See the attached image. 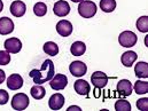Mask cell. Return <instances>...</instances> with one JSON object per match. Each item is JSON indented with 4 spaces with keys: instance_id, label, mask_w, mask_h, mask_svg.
Wrapping results in <instances>:
<instances>
[{
    "instance_id": "6da1fadb",
    "label": "cell",
    "mask_w": 148,
    "mask_h": 111,
    "mask_svg": "<svg viewBox=\"0 0 148 111\" xmlns=\"http://www.w3.org/2000/svg\"><path fill=\"white\" fill-rule=\"evenodd\" d=\"M55 74V68H54V63L52 60H46L44 61L41 68L37 70V69H34L30 71L29 76L32 78L34 82L38 84V85H41V84H45L47 81H49L53 76Z\"/></svg>"
},
{
    "instance_id": "7a4b0ae2",
    "label": "cell",
    "mask_w": 148,
    "mask_h": 111,
    "mask_svg": "<svg viewBox=\"0 0 148 111\" xmlns=\"http://www.w3.org/2000/svg\"><path fill=\"white\" fill-rule=\"evenodd\" d=\"M78 13L83 18H91L97 13V5L90 0H83L79 2Z\"/></svg>"
},
{
    "instance_id": "3957f363",
    "label": "cell",
    "mask_w": 148,
    "mask_h": 111,
    "mask_svg": "<svg viewBox=\"0 0 148 111\" xmlns=\"http://www.w3.org/2000/svg\"><path fill=\"white\" fill-rule=\"evenodd\" d=\"M30 103V100L28 97L27 94L24 93H18V94H15L12 99V108L14 110H18V111H22V110H25L28 108Z\"/></svg>"
},
{
    "instance_id": "277c9868",
    "label": "cell",
    "mask_w": 148,
    "mask_h": 111,
    "mask_svg": "<svg viewBox=\"0 0 148 111\" xmlns=\"http://www.w3.org/2000/svg\"><path fill=\"white\" fill-rule=\"evenodd\" d=\"M138 41V37L136 36L134 32L132 31H123L119 37H118V42L122 47H125V48H130V47H133Z\"/></svg>"
},
{
    "instance_id": "5b68a950",
    "label": "cell",
    "mask_w": 148,
    "mask_h": 111,
    "mask_svg": "<svg viewBox=\"0 0 148 111\" xmlns=\"http://www.w3.org/2000/svg\"><path fill=\"white\" fill-rule=\"evenodd\" d=\"M67 84H68V78H67L66 74H54L53 78L49 80V86L54 91L64 89V87L67 86Z\"/></svg>"
},
{
    "instance_id": "8992f818",
    "label": "cell",
    "mask_w": 148,
    "mask_h": 111,
    "mask_svg": "<svg viewBox=\"0 0 148 111\" xmlns=\"http://www.w3.org/2000/svg\"><path fill=\"white\" fill-rule=\"evenodd\" d=\"M91 81L95 88H103L108 84V76L102 71H95L91 76Z\"/></svg>"
},
{
    "instance_id": "52a82bcc",
    "label": "cell",
    "mask_w": 148,
    "mask_h": 111,
    "mask_svg": "<svg viewBox=\"0 0 148 111\" xmlns=\"http://www.w3.org/2000/svg\"><path fill=\"white\" fill-rule=\"evenodd\" d=\"M5 49L9 54H17L22 49V42L18 38H9L5 41Z\"/></svg>"
},
{
    "instance_id": "ba28073f",
    "label": "cell",
    "mask_w": 148,
    "mask_h": 111,
    "mask_svg": "<svg viewBox=\"0 0 148 111\" xmlns=\"http://www.w3.org/2000/svg\"><path fill=\"white\" fill-rule=\"evenodd\" d=\"M53 12L56 16L59 17H64L70 13V6L67 1L64 0H60L58 2H55L54 7H53Z\"/></svg>"
},
{
    "instance_id": "9c48e42d",
    "label": "cell",
    "mask_w": 148,
    "mask_h": 111,
    "mask_svg": "<svg viewBox=\"0 0 148 111\" xmlns=\"http://www.w3.org/2000/svg\"><path fill=\"white\" fill-rule=\"evenodd\" d=\"M56 31L61 37H69L73 33V24L67 20H61L56 24Z\"/></svg>"
},
{
    "instance_id": "30bf717a",
    "label": "cell",
    "mask_w": 148,
    "mask_h": 111,
    "mask_svg": "<svg viewBox=\"0 0 148 111\" xmlns=\"http://www.w3.org/2000/svg\"><path fill=\"white\" fill-rule=\"evenodd\" d=\"M69 71L75 77H83L84 74H86L87 67L82 61H74L69 67Z\"/></svg>"
},
{
    "instance_id": "8fae6325",
    "label": "cell",
    "mask_w": 148,
    "mask_h": 111,
    "mask_svg": "<svg viewBox=\"0 0 148 111\" xmlns=\"http://www.w3.org/2000/svg\"><path fill=\"white\" fill-rule=\"evenodd\" d=\"M9 10L12 13L13 16L15 17H22L25 12H27V6L23 1H20V0H16V1H13L10 7H9Z\"/></svg>"
},
{
    "instance_id": "7c38bea8",
    "label": "cell",
    "mask_w": 148,
    "mask_h": 111,
    "mask_svg": "<svg viewBox=\"0 0 148 111\" xmlns=\"http://www.w3.org/2000/svg\"><path fill=\"white\" fill-rule=\"evenodd\" d=\"M64 102H66L64 96L62 94H60V93H56V94H53L49 97V100H48V107L52 110H60L64 106Z\"/></svg>"
},
{
    "instance_id": "4fadbf2b",
    "label": "cell",
    "mask_w": 148,
    "mask_h": 111,
    "mask_svg": "<svg viewBox=\"0 0 148 111\" xmlns=\"http://www.w3.org/2000/svg\"><path fill=\"white\" fill-rule=\"evenodd\" d=\"M23 86V79L20 74H10L7 79V87L10 91H17Z\"/></svg>"
},
{
    "instance_id": "5bb4252c",
    "label": "cell",
    "mask_w": 148,
    "mask_h": 111,
    "mask_svg": "<svg viewBox=\"0 0 148 111\" xmlns=\"http://www.w3.org/2000/svg\"><path fill=\"white\" fill-rule=\"evenodd\" d=\"M117 92L122 96H130L132 93V84L127 79H122L117 84Z\"/></svg>"
},
{
    "instance_id": "9a60e30c",
    "label": "cell",
    "mask_w": 148,
    "mask_h": 111,
    "mask_svg": "<svg viewBox=\"0 0 148 111\" xmlns=\"http://www.w3.org/2000/svg\"><path fill=\"white\" fill-rule=\"evenodd\" d=\"M74 88L77 94L79 95H88V93L91 92V86L86 80L83 79H78L76 80L74 84Z\"/></svg>"
},
{
    "instance_id": "2e32d148",
    "label": "cell",
    "mask_w": 148,
    "mask_h": 111,
    "mask_svg": "<svg viewBox=\"0 0 148 111\" xmlns=\"http://www.w3.org/2000/svg\"><path fill=\"white\" fill-rule=\"evenodd\" d=\"M14 30V22L8 17H1L0 18V35L6 36L12 33Z\"/></svg>"
},
{
    "instance_id": "e0dca14e",
    "label": "cell",
    "mask_w": 148,
    "mask_h": 111,
    "mask_svg": "<svg viewBox=\"0 0 148 111\" xmlns=\"http://www.w3.org/2000/svg\"><path fill=\"white\" fill-rule=\"evenodd\" d=\"M137 57H138V55H137L134 52L129 50V52L123 53V55H122V57H121V61H122V64H123L124 67L130 68V67H132L133 63L136 62Z\"/></svg>"
},
{
    "instance_id": "ac0fdd59",
    "label": "cell",
    "mask_w": 148,
    "mask_h": 111,
    "mask_svg": "<svg viewBox=\"0 0 148 111\" xmlns=\"http://www.w3.org/2000/svg\"><path fill=\"white\" fill-rule=\"evenodd\" d=\"M134 74L138 78H147L148 64L146 62H138L134 67Z\"/></svg>"
},
{
    "instance_id": "d6986e66",
    "label": "cell",
    "mask_w": 148,
    "mask_h": 111,
    "mask_svg": "<svg viewBox=\"0 0 148 111\" xmlns=\"http://www.w3.org/2000/svg\"><path fill=\"white\" fill-rule=\"evenodd\" d=\"M86 50V46L83 41H76L71 45L70 47V52L75 56H82Z\"/></svg>"
},
{
    "instance_id": "ffe728a7",
    "label": "cell",
    "mask_w": 148,
    "mask_h": 111,
    "mask_svg": "<svg viewBox=\"0 0 148 111\" xmlns=\"http://www.w3.org/2000/svg\"><path fill=\"white\" fill-rule=\"evenodd\" d=\"M44 52L47 54V55H51V56H55L59 54V46L53 42V41H47L45 42L44 45Z\"/></svg>"
},
{
    "instance_id": "44dd1931",
    "label": "cell",
    "mask_w": 148,
    "mask_h": 111,
    "mask_svg": "<svg viewBox=\"0 0 148 111\" xmlns=\"http://www.w3.org/2000/svg\"><path fill=\"white\" fill-rule=\"evenodd\" d=\"M30 93H31V96H32L35 100H41V99L45 96L46 91H45V88H44L41 85L36 84L34 87H31Z\"/></svg>"
},
{
    "instance_id": "7402d4cb",
    "label": "cell",
    "mask_w": 148,
    "mask_h": 111,
    "mask_svg": "<svg viewBox=\"0 0 148 111\" xmlns=\"http://www.w3.org/2000/svg\"><path fill=\"white\" fill-rule=\"evenodd\" d=\"M100 8L105 13H111L116 8L115 0H100Z\"/></svg>"
},
{
    "instance_id": "603a6c76",
    "label": "cell",
    "mask_w": 148,
    "mask_h": 111,
    "mask_svg": "<svg viewBox=\"0 0 148 111\" xmlns=\"http://www.w3.org/2000/svg\"><path fill=\"white\" fill-rule=\"evenodd\" d=\"M134 91L137 94H140V95L146 94L148 92V84L143 80H137V82L134 84Z\"/></svg>"
},
{
    "instance_id": "cb8c5ba5",
    "label": "cell",
    "mask_w": 148,
    "mask_h": 111,
    "mask_svg": "<svg viewBox=\"0 0 148 111\" xmlns=\"http://www.w3.org/2000/svg\"><path fill=\"white\" fill-rule=\"evenodd\" d=\"M137 29L140 32H147L148 31V16H141L137 21Z\"/></svg>"
},
{
    "instance_id": "d4e9b609",
    "label": "cell",
    "mask_w": 148,
    "mask_h": 111,
    "mask_svg": "<svg viewBox=\"0 0 148 111\" xmlns=\"http://www.w3.org/2000/svg\"><path fill=\"white\" fill-rule=\"evenodd\" d=\"M34 13H35L37 16H39V17L46 15V13H47V6H46L44 2H37V3L34 6Z\"/></svg>"
},
{
    "instance_id": "484cf974",
    "label": "cell",
    "mask_w": 148,
    "mask_h": 111,
    "mask_svg": "<svg viewBox=\"0 0 148 111\" xmlns=\"http://www.w3.org/2000/svg\"><path fill=\"white\" fill-rule=\"evenodd\" d=\"M115 110L117 111H131V104L126 100H118L115 103Z\"/></svg>"
},
{
    "instance_id": "4316f807",
    "label": "cell",
    "mask_w": 148,
    "mask_h": 111,
    "mask_svg": "<svg viewBox=\"0 0 148 111\" xmlns=\"http://www.w3.org/2000/svg\"><path fill=\"white\" fill-rule=\"evenodd\" d=\"M10 62V55L7 50H0V65H7Z\"/></svg>"
},
{
    "instance_id": "83f0119b",
    "label": "cell",
    "mask_w": 148,
    "mask_h": 111,
    "mask_svg": "<svg viewBox=\"0 0 148 111\" xmlns=\"http://www.w3.org/2000/svg\"><path fill=\"white\" fill-rule=\"evenodd\" d=\"M137 108L141 111H147L148 110V99L143 97L140 100L137 101Z\"/></svg>"
},
{
    "instance_id": "f1b7e54d",
    "label": "cell",
    "mask_w": 148,
    "mask_h": 111,
    "mask_svg": "<svg viewBox=\"0 0 148 111\" xmlns=\"http://www.w3.org/2000/svg\"><path fill=\"white\" fill-rule=\"evenodd\" d=\"M9 100V95L5 89H0V106H3L8 102Z\"/></svg>"
},
{
    "instance_id": "f546056e",
    "label": "cell",
    "mask_w": 148,
    "mask_h": 111,
    "mask_svg": "<svg viewBox=\"0 0 148 111\" xmlns=\"http://www.w3.org/2000/svg\"><path fill=\"white\" fill-rule=\"evenodd\" d=\"M6 79V74H5V71L3 70H0V84H2Z\"/></svg>"
},
{
    "instance_id": "4dcf8cb0",
    "label": "cell",
    "mask_w": 148,
    "mask_h": 111,
    "mask_svg": "<svg viewBox=\"0 0 148 111\" xmlns=\"http://www.w3.org/2000/svg\"><path fill=\"white\" fill-rule=\"evenodd\" d=\"M73 110L80 111V108H79V107H77V106H71V107H69V108H68V110L67 111H73Z\"/></svg>"
},
{
    "instance_id": "1f68e13d",
    "label": "cell",
    "mask_w": 148,
    "mask_h": 111,
    "mask_svg": "<svg viewBox=\"0 0 148 111\" xmlns=\"http://www.w3.org/2000/svg\"><path fill=\"white\" fill-rule=\"evenodd\" d=\"M2 9H3V3H2V1L0 0V12H2Z\"/></svg>"
},
{
    "instance_id": "d6a6232c",
    "label": "cell",
    "mask_w": 148,
    "mask_h": 111,
    "mask_svg": "<svg viewBox=\"0 0 148 111\" xmlns=\"http://www.w3.org/2000/svg\"><path fill=\"white\" fill-rule=\"evenodd\" d=\"M71 1H73V2H82L83 0H71Z\"/></svg>"
},
{
    "instance_id": "836d02e7",
    "label": "cell",
    "mask_w": 148,
    "mask_h": 111,
    "mask_svg": "<svg viewBox=\"0 0 148 111\" xmlns=\"http://www.w3.org/2000/svg\"><path fill=\"white\" fill-rule=\"evenodd\" d=\"M145 44H146V46H147V44H148V40H147V37H146V39H145Z\"/></svg>"
}]
</instances>
